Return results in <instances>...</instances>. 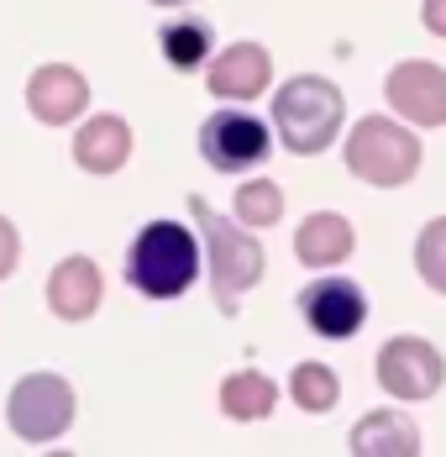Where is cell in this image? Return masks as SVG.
I'll return each mask as SVG.
<instances>
[{"label":"cell","instance_id":"4","mask_svg":"<svg viewBox=\"0 0 446 457\" xmlns=\"http://www.w3.org/2000/svg\"><path fill=\"white\" fill-rule=\"evenodd\" d=\"M347 169L362 184L400 189L420 169V142H415V132H404L389 116H362L352 127V137H347Z\"/></svg>","mask_w":446,"mask_h":457},{"label":"cell","instance_id":"6","mask_svg":"<svg viewBox=\"0 0 446 457\" xmlns=\"http://www.w3.org/2000/svg\"><path fill=\"white\" fill-rule=\"evenodd\" d=\"M273 147V132H268L263 116L252 111H216L205 127H200V153L216 174H247L258 169Z\"/></svg>","mask_w":446,"mask_h":457},{"label":"cell","instance_id":"16","mask_svg":"<svg viewBox=\"0 0 446 457\" xmlns=\"http://www.w3.org/2000/svg\"><path fill=\"white\" fill-rule=\"evenodd\" d=\"M211 43H216V32H211V21H200V16H174V21L158 27V53H163V63L178 69V74L200 69V63L211 58Z\"/></svg>","mask_w":446,"mask_h":457},{"label":"cell","instance_id":"2","mask_svg":"<svg viewBox=\"0 0 446 457\" xmlns=\"http://www.w3.org/2000/svg\"><path fill=\"white\" fill-rule=\"evenodd\" d=\"M200 278V237L178 221H147L127 247V284L147 300H178Z\"/></svg>","mask_w":446,"mask_h":457},{"label":"cell","instance_id":"1","mask_svg":"<svg viewBox=\"0 0 446 457\" xmlns=\"http://www.w3.org/2000/svg\"><path fill=\"white\" fill-rule=\"evenodd\" d=\"M184 200H189V216H194L200 242H205V258H211L216 305H221L226 316H236L242 300H247V289L263 278V242L247 237L252 227H242V221H231V216H221V211H211L205 195H184Z\"/></svg>","mask_w":446,"mask_h":457},{"label":"cell","instance_id":"15","mask_svg":"<svg viewBox=\"0 0 446 457\" xmlns=\"http://www.w3.org/2000/svg\"><path fill=\"white\" fill-rule=\"evenodd\" d=\"M357 457H415L420 453V426L400 411H373L352 426Z\"/></svg>","mask_w":446,"mask_h":457},{"label":"cell","instance_id":"7","mask_svg":"<svg viewBox=\"0 0 446 457\" xmlns=\"http://www.w3.org/2000/svg\"><path fill=\"white\" fill-rule=\"evenodd\" d=\"M446 378V358L425 337H394L378 353V389L389 400H431Z\"/></svg>","mask_w":446,"mask_h":457},{"label":"cell","instance_id":"18","mask_svg":"<svg viewBox=\"0 0 446 457\" xmlns=\"http://www.w3.org/2000/svg\"><path fill=\"white\" fill-rule=\"evenodd\" d=\"M289 395H294L300 411L326 415V411H336V400H342V378H336L326 363H300L294 378H289Z\"/></svg>","mask_w":446,"mask_h":457},{"label":"cell","instance_id":"9","mask_svg":"<svg viewBox=\"0 0 446 457\" xmlns=\"http://www.w3.org/2000/svg\"><path fill=\"white\" fill-rule=\"evenodd\" d=\"M300 316L315 337L326 342H347L368 326V295L357 289L352 278H315L300 289Z\"/></svg>","mask_w":446,"mask_h":457},{"label":"cell","instance_id":"8","mask_svg":"<svg viewBox=\"0 0 446 457\" xmlns=\"http://www.w3.org/2000/svg\"><path fill=\"white\" fill-rule=\"evenodd\" d=\"M384 95H389V111H400V121H409V127H446V69L442 63H431V58L394 63L389 79H384Z\"/></svg>","mask_w":446,"mask_h":457},{"label":"cell","instance_id":"12","mask_svg":"<svg viewBox=\"0 0 446 457\" xmlns=\"http://www.w3.org/2000/svg\"><path fill=\"white\" fill-rule=\"evenodd\" d=\"M100 269L89 258H63L47 274V311L58 320H89L100 311Z\"/></svg>","mask_w":446,"mask_h":457},{"label":"cell","instance_id":"3","mask_svg":"<svg viewBox=\"0 0 446 457\" xmlns=\"http://www.w3.org/2000/svg\"><path fill=\"white\" fill-rule=\"evenodd\" d=\"M342 111H347V100H342V90L331 79L300 74V79H289L273 95V132L294 158H310V153H326L336 142Z\"/></svg>","mask_w":446,"mask_h":457},{"label":"cell","instance_id":"23","mask_svg":"<svg viewBox=\"0 0 446 457\" xmlns=\"http://www.w3.org/2000/svg\"><path fill=\"white\" fill-rule=\"evenodd\" d=\"M153 5H184V0H153Z\"/></svg>","mask_w":446,"mask_h":457},{"label":"cell","instance_id":"5","mask_svg":"<svg viewBox=\"0 0 446 457\" xmlns=\"http://www.w3.org/2000/svg\"><path fill=\"white\" fill-rule=\"evenodd\" d=\"M5 420H11V431H16L21 442H32V447L58 442V436L74 426V389H69V378H58V373H32V378H21V384L11 389V400H5Z\"/></svg>","mask_w":446,"mask_h":457},{"label":"cell","instance_id":"13","mask_svg":"<svg viewBox=\"0 0 446 457\" xmlns=\"http://www.w3.org/2000/svg\"><path fill=\"white\" fill-rule=\"evenodd\" d=\"M357 247V231L347 216H336V211H315L300 221L294 231V258L305 263V269H336V263H347Z\"/></svg>","mask_w":446,"mask_h":457},{"label":"cell","instance_id":"14","mask_svg":"<svg viewBox=\"0 0 446 457\" xmlns=\"http://www.w3.org/2000/svg\"><path fill=\"white\" fill-rule=\"evenodd\" d=\"M132 158V127L121 116H89L74 132V163L85 174H116Z\"/></svg>","mask_w":446,"mask_h":457},{"label":"cell","instance_id":"19","mask_svg":"<svg viewBox=\"0 0 446 457\" xmlns=\"http://www.w3.org/2000/svg\"><path fill=\"white\" fill-rule=\"evenodd\" d=\"M278 216H284V189L273 179H247L236 189V221H242V227L263 231V227H273Z\"/></svg>","mask_w":446,"mask_h":457},{"label":"cell","instance_id":"21","mask_svg":"<svg viewBox=\"0 0 446 457\" xmlns=\"http://www.w3.org/2000/svg\"><path fill=\"white\" fill-rule=\"evenodd\" d=\"M16 258H21V237H16V227L0 216V278L16 274Z\"/></svg>","mask_w":446,"mask_h":457},{"label":"cell","instance_id":"22","mask_svg":"<svg viewBox=\"0 0 446 457\" xmlns=\"http://www.w3.org/2000/svg\"><path fill=\"white\" fill-rule=\"evenodd\" d=\"M420 21H425V32H431V37H446V0H425Z\"/></svg>","mask_w":446,"mask_h":457},{"label":"cell","instance_id":"17","mask_svg":"<svg viewBox=\"0 0 446 457\" xmlns=\"http://www.w3.org/2000/svg\"><path fill=\"white\" fill-rule=\"evenodd\" d=\"M273 405H278V384L258 368H242L221 384L226 420H263V415H273Z\"/></svg>","mask_w":446,"mask_h":457},{"label":"cell","instance_id":"10","mask_svg":"<svg viewBox=\"0 0 446 457\" xmlns=\"http://www.w3.org/2000/svg\"><path fill=\"white\" fill-rule=\"evenodd\" d=\"M85 105H89V85L74 63H43V69L27 79V111H32L43 127L79 121Z\"/></svg>","mask_w":446,"mask_h":457},{"label":"cell","instance_id":"20","mask_svg":"<svg viewBox=\"0 0 446 457\" xmlns=\"http://www.w3.org/2000/svg\"><path fill=\"white\" fill-rule=\"evenodd\" d=\"M415 269H420V278H425L436 295H446V216L425 221L420 242H415Z\"/></svg>","mask_w":446,"mask_h":457},{"label":"cell","instance_id":"11","mask_svg":"<svg viewBox=\"0 0 446 457\" xmlns=\"http://www.w3.org/2000/svg\"><path fill=\"white\" fill-rule=\"evenodd\" d=\"M268 79H273V58L263 43H231L205 69V85L216 100H258L268 90Z\"/></svg>","mask_w":446,"mask_h":457}]
</instances>
